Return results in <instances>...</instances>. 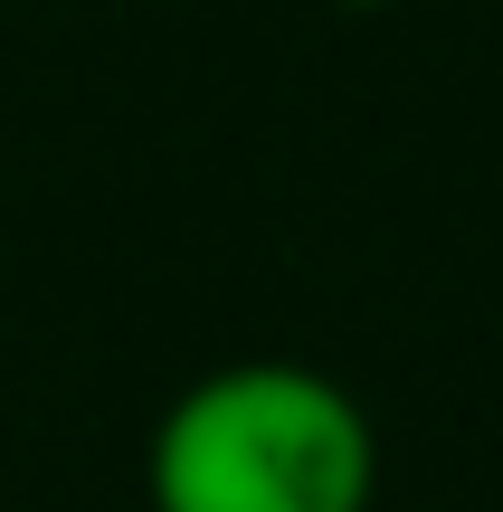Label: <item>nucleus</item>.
I'll return each instance as SVG.
<instances>
[{
  "label": "nucleus",
  "instance_id": "f257e3e1",
  "mask_svg": "<svg viewBox=\"0 0 503 512\" xmlns=\"http://www.w3.org/2000/svg\"><path fill=\"white\" fill-rule=\"evenodd\" d=\"M152 512H371L380 437L314 361H228L162 408Z\"/></svg>",
  "mask_w": 503,
  "mask_h": 512
}]
</instances>
